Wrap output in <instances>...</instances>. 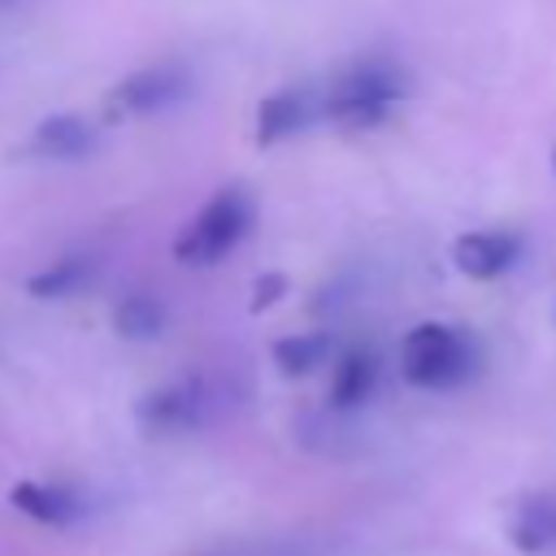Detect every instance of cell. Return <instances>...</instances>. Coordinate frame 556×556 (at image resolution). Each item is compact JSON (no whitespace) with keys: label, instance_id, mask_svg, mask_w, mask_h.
Listing matches in <instances>:
<instances>
[{"label":"cell","instance_id":"obj_1","mask_svg":"<svg viewBox=\"0 0 556 556\" xmlns=\"http://www.w3.org/2000/svg\"><path fill=\"white\" fill-rule=\"evenodd\" d=\"M408 96V74L387 61V56H369L348 65L326 91H321V113L339 126L352 130H374L387 122V113Z\"/></svg>","mask_w":556,"mask_h":556},{"label":"cell","instance_id":"obj_2","mask_svg":"<svg viewBox=\"0 0 556 556\" xmlns=\"http://www.w3.org/2000/svg\"><path fill=\"white\" fill-rule=\"evenodd\" d=\"M478 369V343L447 321H417L400 343V374L421 391H447Z\"/></svg>","mask_w":556,"mask_h":556},{"label":"cell","instance_id":"obj_3","mask_svg":"<svg viewBox=\"0 0 556 556\" xmlns=\"http://www.w3.org/2000/svg\"><path fill=\"white\" fill-rule=\"evenodd\" d=\"M252 195L243 187H222L174 239V256L182 265H217L226 252H235L252 230Z\"/></svg>","mask_w":556,"mask_h":556},{"label":"cell","instance_id":"obj_4","mask_svg":"<svg viewBox=\"0 0 556 556\" xmlns=\"http://www.w3.org/2000/svg\"><path fill=\"white\" fill-rule=\"evenodd\" d=\"M191 91V74L178 61H161V65H143L135 74H126L113 91H109V109L122 117H143V113H161L174 100H182Z\"/></svg>","mask_w":556,"mask_h":556},{"label":"cell","instance_id":"obj_5","mask_svg":"<svg viewBox=\"0 0 556 556\" xmlns=\"http://www.w3.org/2000/svg\"><path fill=\"white\" fill-rule=\"evenodd\" d=\"M204 404H208L204 382L200 378H178V382H165V387L148 391L139 400V408H135V417H139V426L148 434H174V430L200 426Z\"/></svg>","mask_w":556,"mask_h":556},{"label":"cell","instance_id":"obj_6","mask_svg":"<svg viewBox=\"0 0 556 556\" xmlns=\"http://www.w3.org/2000/svg\"><path fill=\"white\" fill-rule=\"evenodd\" d=\"M321 117V96L313 87H282L256 104V143L274 148Z\"/></svg>","mask_w":556,"mask_h":556},{"label":"cell","instance_id":"obj_7","mask_svg":"<svg viewBox=\"0 0 556 556\" xmlns=\"http://www.w3.org/2000/svg\"><path fill=\"white\" fill-rule=\"evenodd\" d=\"M521 256V239L513 230H469L452 243V261L465 278H478V282H491V278H504Z\"/></svg>","mask_w":556,"mask_h":556},{"label":"cell","instance_id":"obj_8","mask_svg":"<svg viewBox=\"0 0 556 556\" xmlns=\"http://www.w3.org/2000/svg\"><path fill=\"white\" fill-rule=\"evenodd\" d=\"M96 139H100L96 122H87L78 113H48L30 135V152L48 156V161H78L96 148Z\"/></svg>","mask_w":556,"mask_h":556},{"label":"cell","instance_id":"obj_9","mask_svg":"<svg viewBox=\"0 0 556 556\" xmlns=\"http://www.w3.org/2000/svg\"><path fill=\"white\" fill-rule=\"evenodd\" d=\"M508 539L526 556L556 552V495L552 491H539V495L517 500L513 504V517H508Z\"/></svg>","mask_w":556,"mask_h":556},{"label":"cell","instance_id":"obj_10","mask_svg":"<svg viewBox=\"0 0 556 556\" xmlns=\"http://www.w3.org/2000/svg\"><path fill=\"white\" fill-rule=\"evenodd\" d=\"M9 500H13L17 513H26V517L39 521V526H70V521H78L83 508H87L78 491L52 486V482H17V486L9 491Z\"/></svg>","mask_w":556,"mask_h":556},{"label":"cell","instance_id":"obj_11","mask_svg":"<svg viewBox=\"0 0 556 556\" xmlns=\"http://www.w3.org/2000/svg\"><path fill=\"white\" fill-rule=\"evenodd\" d=\"M374 382H378V356L369 348H352L330 369V404L334 408H356V404L369 400Z\"/></svg>","mask_w":556,"mask_h":556},{"label":"cell","instance_id":"obj_12","mask_svg":"<svg viewBox=\"0 0 556 556\" xmlns=\"http://www.w3.org/2000/svg\"><path fill=\"white\" fill-rule=\"evenodd\" d=\"M91 274H96V261L74 252V256H61V261L43 265L39 274H30V278H26V291H30L35 300H65V295H74L83 282H91Z\"/></svg>","mask_w":556,"mask_h":556},{"label":"cell","instance_id":"obj_13","mask_svg":"<svg viewBox=\"0 0 556 556\" xmlns=\"http://www.w3.org/2000/svg\"><path fill=\"white\" fill-rule=\"evenodd\" d=\"M330 330H295L287 339L274 343V365L287 374V378H300V374H313L326 356H330Z\"/></svg>","mask_w":556,"mask_h":556},{"label":"cell","instance_id":"obj_14","mask_svg":"<svg viewBox=\"0 0 556 556\" xmlns=\"http://www.w3.org/2000/svg\"><path fill=\"white\" fill-rule=\"evenodd\" d=\"M113 330H117L122 339L148 343V339H156V334L165 330V304H161L156 295H148V291H135V295H126V300L113 308Z\"/></svg>","mask_w":556,"mask_h":556},{"label":"cell","instance_id":"obj_15","mask_svg":"<svg viewBox=\"0 0 556 556\" xmlns=\"http://www.w3.org/2000/svg\"><path fill=\"white\" fill-rule=\"evenodd\" d=\"M287 291V278L282 274H261L256 278V287H252V313H261V308H269V304H278V295Z\"/></svg>","mask_w":556,"mask_h":556},{"label":"cell","instance_id":"obj_16","mask_svg":"<svg viewBox=\"0 0 556 556\" xmlns=\"http://www.w3.org/2000/svg\"><path fill=\"white\" fill-rule=\"evenodd\" d=\"M4 4H9V0H0V9H4Z\"/></svg>","mask_w":556,"mask_h":556},{"label":"cell","instance_id":"obj_17","mask_svg":"<svg viewBox=\"0 0 556 556\" xmlns=\"http://www.w3.org/2000/svg\"><path fill=\"white\" fill-rule=\"evenodd\" d=\"M552 165H556V156H552Z\"/></svg>","mask_w":556,"mask_h":556}]
</instances>
